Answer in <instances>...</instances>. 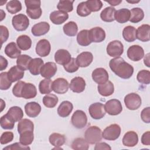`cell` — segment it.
Instances as JSON below:
<instances>
[{
    "mask_svg": "<svg viewBox=\"0 0 150 150\" xmlns=\"http://www.w3.org/2000/svg\"><path fill=\"white\" fill-rule=\"evenodd\" d=\"M109 66L117 76L124 79L130 78L134 73V67L121 57L110 60Z\"/></svg>",
    "mask_w": 150,
    "mask_h": 150,
    "instance_id": "6da1fadb",
    "label": "cell"
},
{
    "mask_svg": "<svg viewBox=\"0 0 150 150\" xmlns=\"http://www.w3.org/2000/svg\"><path fill=\"white\" fill-rule=\"evenodd\" d=\"M12 93L16 97L30 99L36 96L37 90L35 86L32 83L19 81L13 87Z\"/></svg>",
    "mask_w": 150,
    "mask_h": 150,
    "instance_id": "7a4b0ae2",
    "label": "cell"
},
{
    "mask_svg": "<svg viewBox=\"0 0 150 150\" xmlns=\"http://www.w3.org/2000/svg\"><path fill=\"white\" fill-rule=\"evenodd\" d=\"M26 6V13L32 19H39L42 13L40 8L41 2L39 0H26L25 1Z\"/></svg>",
    "mask_w": 150,
    "mask_h": 150,
    "instance_id": "3957f363",
    "label": "cell"
},
{
    "mask_svg": "<svg viewBox=\"0 0 150 150\" xmlns=\"http://www.w3.org/2000/svg\"><path fill=\"white\" fill-rule=\"evenodd\" d=\"M84 138L88 144H96L100 142L103 138L102 131L97 126H90L86 130Z\"/></svg>",
    "mask_w": 150,
    "mask_h": 150,
    "instance_id": "277c9868",
    "label": "cell"
},
{
    "mask_svg": "<svg viewBox=\"0 0 150 150\" xmlns=\"http://www.w3.org/2000/svg\"><path fill=\"white\" fill-rule=\"evenodd\" d=\"M121 127L118 124H112L107 127L102 132V137L108 141H114L121 134Z\"/></svg>",
    "mask_w": 150,
    "mask_h": 150,
    "instance_id": "5b68a950",
    "label": "cell"
},
{
    "mask_svg": "<svg viewBox=\"0 0 150 150\" xmlns=\"http://www.w3.org/2000/svg\"><path fill=\"white\" fill-rule=\"evenodd\" d=\"M12 24L17 31H24L29 25V20L26 15L20 13L15 15L12 19Z\"/></svg>",
    "mask_w": 150,
    "mask_h": 150,
    "instance_id": "8992f818",
    "label": "cell"
},
{
    "mask_svg": "<svg viewBox=\"0 0 150 150\" xmlns=\"http://www.w3.org/2000/svg\"><path fill=\"white\" fill-rule=\"evenodd\" d=\"M71 122L75 128L81 129L87 125V115L83 111L80 110H76L71 116Z\"/></svg>",
    "mask_w": 150,
    "mask_h": 150,
    "instance_id": "52a82bcc",
    "label": "cell"
},
{
    "mask_svg": "<svg viewBox=\"0 0 150 150\" xmlns=\"http://www.w3.org/2000/svg\"><path fill=\"white\" fill-rule=\"evenodd\" d=\"M124 101L126 107L131 110L138 109L142 102L141 97L135 93H131L126 95Z\"/></svg>",
    "mask_w": 150,
    "mask_h": 150,
    "instance_id": "ba28073f",
    "label": "cell"
},
{
    "mask_svg": "<svg viewBox=\"0 0 150 150\" xmlns=\"http://www.w3.org/2000/svg\"><path fill=\"white\" fill-rule=\"evenodd\" d=\"M107 54L113 57H120L124 52V46L122 43L117 40L110 42L107 46Z\"/></svg>",
    "mask_w": 150,
    "mask_h": 150,
    "instance_id": "9c48e42d",
    "label": "cell"
},
{
    "mask_svg": "<svg viewBox=\"0 0 150 150\" xmlns=\"http://www.w3.org/2000/svg\"><path fill=\"white\" fill-rule=\"evenodd\" d=\"M106 112L111 115H117L122 110L121 102L117 99H111L107 101L104 105Z\"/></svg>",
    "mask_w": 150,
    "mask_h": 150,
    "instance_id": "30bf717a",
    "label": "cell"
},
{
    "mask_svg": "<svg viewBox=\"0 0 150 150\" xmlns=\"http://www.w3.org/2000/svg\"><path fill=\"white\" fill-rule=\"evenodd\" d=\"M88 112L90 116L95 120L102 118L106 113L104 105L101 103H95L91 104L88 108Z\"/></svg>",
    "mask_w": 150,
    "mask_h": 150,
    "instance_id": "8fae6325",
    "label": "cell"
},
{
    "mask_svg": "<svg viewBox=\"0 0 150 150\" xmlns=\"http://www.w3.org/2000/svg\"><path fill=\"white\" fill-rule=\"evenodd\" d=\"M128 57L134 62H138L144 56V50L139 45L131 46L127 50Z\"/></svg>",
    "mask_w": 150,
    "mask_h": 150,
    "instance_id": "7c38bea8",
    "label": "cell"
},
{
    "mask_svg": "<svg viewBox=\"0 0 150 150\" xmlns=\"http://www.w3.org/2000/svg\"><path fill=\"white\" fill-rule=\"evenodd\" d=\"M69 87L68 81L64 78H57L52 83V90L57 94L66 93L68 91Z\"/></svg>",
    "mask_w": 150,
    "mask_h": 150,
    "instance_id": "4fadbf2b",
    "label": "cell"
},
{
    "mask_svg": "<svg viewBox=\"0 0 150 150\" xmlns=\"http://www.w3.org/2000/svg\"><path fill=\"white\" fill-rule=\"evenodd\" d=\"M92 79L97 84H103L108 81V73L107 70L102 67L94 69L92 72Z\"/></svg>",
    "mask_w": 150,
    "mask_h": 150,
    "instance_id": "5bb4252c",
    "label": "cell"
},
{
    "mask_svg": "<svg viewBox=\"0 0 150 150\" xmlns=\"http://www.w3.org/2000/svg\"><path fill=\"white\" fill-rule=\"evenodd\" d=\"M51 46L47 39H41L36 44V52L40 57H46L50 53Z\"/></svg>",
    "mask_w": 150,
    "mask_h": 150,
    "instance_id": "9a60e30c",
    "label": "cell"
},
{
    "mask_svg": "<svg viewBox=\"0 0 150 150\" xmlns=\"http://www.w3.org/2000/svg\"><path fill=\"white\" fill-rule=\"evenodd\" d=\"M90 38L91 42L100 43L104 40L105 38V32L100 27H95L89 30Z\"/></svg>",
    "mask_w": 150,
    "mask_h": 150,
    "instance_id": "2e32d148",
    "label": "cell"
},
{
    "mask_svg": "<svg viewBox=\"0 0 150 150\" xmlns=\"http://www.w3.org/2000/svg\"><path fill=\"white\" fill-rule=\"evenodd\" d=\"M57 66L53 62H47L42 67L40 74L45 79H50L53 77L57 71Z\"/></svg>",
    "mask_w": 150,
    "mask_h": 150,
    "instance_id": "e0dca14e",
    "label": "cell"
},
{
    "mask_svg": "<svg viewBox=\"0 0 150 150\" xmlns=\"http://www.w3.org/2000/svg\"><path fill=\"white\" fill-rule=\"evenodd\" d=\"M71 59L70 53L66 49H59L54 54L55 62L59 64L66 65L70 62Z\"/></svg>",
    "mask_w": 150,
    "mask_h": 150,
    "instance_id": "ac0fdd59",
    "label": "cell"
},
{
    "mask_svg": "<svg viewBox=\"0 0 150 150\" xmlns=\"http://www.w3.org/2000/svg\"><path fill=\"white\" fill-rule=\"evenodd\" d=\"M76 60L79 67H86L93 62V56L89 52H83L77 56Z\"/></svg>",
    "mask_w": 150,
    "mask_h": 150,
    "instance_id": "d6986e66",
    "label": "cell"
},
{
    "mask_svg": "<svg viewBox=\"0 0 150 150\" xmlns=\"http://www.w3.org/2000/svg\"><path fill=\"white\" fill-rule=\"evenodd\" d=\"M69 87L74 93H81L85 89L86 81L81 77H75L71 80Z\"/></svg>",
    "mask_w": 150,
    "mask_h": 150,
    "instance_id": "ffe728a7",
    "label": "cell"
},
{
    "mask_svg": "<svg viewBox=\"0 0 150 150\" xmlns=\"http://www.w3.org/2000/svg\"><path fill=\"white\" fill-rule=\"evenodd\" d=\"M136 38L142 42H148L150 40V26L144 24L136 30Z\"/></svg>",
    "mask_w": 150,
    "mask_h": 150,
    "instance_id": "44dd1931",
    "label": "cell"
},
{
    "mask_svg": "<svg viewBox=\"0 0 150 150\" xmlns=\"http://www.w3.org/2000/svg\"><path fill=\"white\" fill-rule=\"evenodd\" d=\"M50 29V25L46 22H40L34 25L31 32L33 35L35 36H40L46 34Z\"/></svg>",
    "mask_w": 150,
    "mask_h": 150,
    "instance_id": "7402d4cb",
    "label": "cell"
},
{
    "mask_svg": "<svg viewBox=\"0 0 150 150\" xmlns=\"http://www.w3.org/2000/svg\"><path fill=\"white\" fill-rule=\"evenodd\" d=\"M26 115L31 118L36 117L41 111V106L36 102H29L25 105Z\"/></svg>",
    "mask_w": 150,
    "mask_h": 150,
    "instance_id": "603a6c76",
    "label": "cell"
},
{
    "mask_svg": "<svg viewBox=\"0 0 150 150\" xmlns=\"http://www.w3.org/2000/svg\"><path fill=\"white\" fill-rule=\"evenodd\" d=\"M138 142V134L133 131H129L125 134L122 138V144L125 146L133 147Z\"/></svg>",
    "mask_w": 150,
    "mask_h": 150,
    "instance_id": "cb8c5ba5",
    "label": "cell"
},
{
    "mask_svg": "<svg viewBox=\"0 0 150 150\" xmlns=\"http://www.w3.org/2000/svg\"><path fill=\"white\" fill-rule=\"evenodd\" d=\"M50 21L55 25H61L67 20L69 15L67 13L60 11H54L50 14Z\"/></svg>",
    "mask_w": 150,
    "mask_h": 150,
    "instance_id": "d4e9b609",
    "label": "cell"
},
{
    "mask_svg": "<svg viewBox=\"0 0 150 150\" xmlns=\"http://www.w3.org/2000/svg\"><path fill=\"white\" fill-rule=\"evenodd\" d=\"M23 76L24 70L19 68L18 66L12 67L8 71V77L12 83L19 81L23 77Z\"/></svg>",
    "mask_w": 150,
    "mask_h": 150,
    "instance_id": "484cf974",
    "label": "cell"
},
{
    "mask_svg": "<svg viewBox=\"0 0 150 150\" xmlns=\"http://www.w3.org/2000/svg\"><path fill=\"white\" fill-rule=\"evenodd\" d=\"M98 91L100 95L104 97H107L112 95L114 91V87L113 83L110 81L98 84L97 86Z\"/></svg>",
    "mask_w": 150,
    "mask_h": 150,
    "instance_id": "4316f807",
    "label": "cell"
},
{
    "mask_svg": "<svg viewBox=\"0 0 150 150\" xmlns=\"http://www.w3.org/2000/svg\"><path fill=\"white\" fill-rule=\"evenodd\" d=\"M4 51L6 55L11 59L18 58L21 54V50L16 44L13 42H10L6 46Z\"/></svg>",
    "mask_w": 150,
    "mask_h": 150,
    "instance_id": "83f0119b",
    "label": "cell"
},
{
    "mask_svg": "<svg viewBox=\"0 0 150 150\" xmlns=\"http://www.w3.org/2000/svg\"><path fill=\"white\" fill-rule=\"evenodd\" d=\"M73 109L72 103L69 101H64L61 103L57 108V113L61 117H67L70 115Z\"/></svg>",
    "mask_w": 150,
    "mask_h": 150,
    "instance_id": "f1b7e54d",
    "label": "cell"
},
{
    "mask_svg": "<svg viewBox=\"0 0 150 150\" xmlns=\"http://www.w3.org/2000/svg\"><path fill=\"white\" fill-rule=\"evenodd\" d=\"M44 65L43 61L40 58H35L33 59L29 66V70L30 73L36 76L40 73V70L42 66Z\"/></svg>",
    "mask_w": 150,
    "mask_h": 150,
    "instance_id": "f546056e",
    "label": "cell"
},
{
    "mask_svg": "<svg viewBox=\"0 0 150 150\" xmlns=\"http://www.w3.org/2000/svg\"><path fill=\"white\" fill-rule=\"evenodd\" d=\"M130 18V11L127 8H122L115 11L114 19L120 23H124L128 22Z\"/></svg>",
    "mask_w": 150,
    "mask_h": 150,
    "instance_id": "4dcf8cb0",
    "label": "cell"
},
{
    "mask_svg": "<svg viewBox=\"0 0 150 150\" xmlns=\"http://www.w3.org/2000/svg\"><path fill=\"white\" fill-rule=\"evenodd\" d=\"M6 114L15 122L20 121L23 117V112L22 108L18 106L11 107Z\"/></svg>",
    "mask_w": 150,
    "mask_h": 150,
    "instance_id": "1f68e13d",
    "label": "cell"
},
{
    "mask_svg": "<svg viewBox=\"0 0 150 150\" xmlns=\"http://www.w3.org/2000/svg\"><path fill=\"white\" fill-rule=\"evenodd\" d=\"M77 42L79 45L82 46H87L91 44L89 30L84 29L80 31L77 36Z\"/></svg>",
    "mask_w": 150,
    "mask_h": 150,
    "instance_id": "d6a6232c",
    "label": "cell"
},
{
    "mask_svg": "<svg viewBox=\"0 0 150 150\" xmlns=\"http://www.w3.org/2000/svg\"><path fill=\"white\" fill-rule=\"evenodd\" d=\"M115 9L112 6H108L104 8L100 13V18L102 21L107 22L114 21Z\"/></svg>",
    "mask_w": 150,
    "mask_h": 150,
    "instance_id": "836d02e7",
    "label": "cell"
},
{
    "mask_svg": "<svg viewBox=\"0 0 150 150\" xmlns=\"http://www.w3.org/2000/svg\"><path fill=\"white\" fill-rule=\"evenodd\" d=\"M16 44L21 50H27L29 49L32 46V40L28 36L22 35L17 38Z\"/></svg>",
    "mask_w": 150,
    "mask_h": 150,
    "instance_id": "e575fe53",
    "label": "cell"
},
{
    "mask_svg": "<svg viewBox=\"0 0 150 150\" xmlns=\"http://www.w3.org/2000/svg\"><path fill=\"white\" fill-rule=\"evenodd\" d=\"M49 140L52 145L55 147H60L66 142L65 136L59 133H53L49 138Z\"/></svg>",
    "mask_w": 150,
    "mask_h": 150,
    "instance_id": "d590c367",
    "label": "cell"
},
{
    "mask_svg": "<svg viewBox=\"0 0 150 150\" xmlns=\"http://www.w3.org/2000/svg\"><path fill=\"white\" fill-rule=\"evenodd\" d=\"M122 36L128 42H132L136 40V29L132 26H127L122 30Z\"/></svg>",
    "mask_w": 150,
    "mask_h": 150,
    "instance_id": "8d00e7d4",
    "label": "cell"
},
{
    "mask_svg": "<svg viewBox=\"0 0 150 150\" xmlns=\"http://www.w3.org/2000/svg\"><path fill=\"white\" fill-rule=\"evenodd\" d=\"M144 17L143 10L140 8H134L130 11L129 21L132 23H138Z\"/></svg>",
    "mask_w": 150,
    "mask_h": 150,
    "instance_id": "74e56055",
    "label": "cell"
},
{
    "mask_svg": "<svg viewBox=\"0 0 150 150\" xmlns=\"http://www.w3.org/2000/svg\"><path fill=\"white\" fill-rule=\"evenodd\" d=\"M34 129V124L32 121L27 118L21 120L18 124V131L19 134L26 131H33Z\"/></svg>",
    "mask_w": 150,
    "mask_h": 150,
    "instance_id": "f35d334b",
    "label": "cell"
},
{
    "mask_svg": "<svg viewBox=\"0 0 150 150\" xmlns=\"http://www.w3.org/2000/svg\"><path fill=\"white\" fill-rule=\"evenodd\" d=\"M52 81L50 79H45L40 81L39 84V90L41 94H49L52 90Z\"/></svg>",
    "mask_w": 150,
    "mask_h": 150,
    "instance_id": "ab89813d",
    "label": "cell"
},
{
    "mask_svg": "<svg viewBox=\"0 0 150 150\" xmlns=\"http://www.w3.org/2000/svg\"><path fill=\"white\" fill-rule=\"evenodd\" d=\"M32 60V57L27 54H22L19 56L16 60L17 66L23 70L29 69V64Z\"/></svg>",
    "mask_w": 150,
    "mask_h": 150,
    "instance_id": "60d3db41",
    "label": "cell"
},
{
    "mask_svg": "<svg viewBox=\"0 0 150 150\" xmlns=\"http://www.w3.org/2000/svg\"><path fill=\"white\" fill-rule=\"evenodd\" d=\"M19 134V141L22 145L28 146L32 143L34 139L33 131H26Z\"/></svg>",
    "mask_w": 150,
    "mask_h": 150,
    "instance_id": "b9f144b4",
    "label": "cell"
},
{
    "mask_svg": "<svg viewBox=\"0 0 150 150\" xmlns=\"http://www.w3.org/2000/svg\"><path fill=\"white\" fill-rule=\"evenodd\" d=\"M64 33L69 36H74L78 31V27L76 22L70 21L63 27Z\"/></svg>",
    "mask_w": 150,
    "mask_h": 150,
    "instance_id": "7bdbcfd3",
    "label": "cell"
},
{
    "mask_svg": "<svg viewBox=\"0 0 150 150\" xmlns=\"http://www.w3.org/2000/svg\"><path fill=\"white\" fill-rule=\"evenodd\" d=\"M71 147L76 150H87L89 148V145L85 139L77 138L73 141Z\"/></svg>",
    "mask_w": 150,
    "mask_h": 150,
    "instance_id": "ee69618b",
    "label": "cell"
},
{
    "mask_svg": "<svg viewBox=\"0 0 150 150\" xmlns=\"http://www.w3.org/2000/svg\"><path fill=\"white\" fill-rule=\"evenodd\" d=\"M58 97L53 94H47L43 98V103L47 108H53L57 104Z\"/></svg>",
    "mask_w": 150,
    "mask_h": 150,
    "instance_id": "f6af8a7d",
    "label": "cell"
},
{
    "mask_svg": "<svg viewBox=\"0 0 150 150\" xmlns=\"http://www.w3.org/2000/svg\"><path fill=\"white\" fill-rule=\"evenodd\" d=\"M6 8L9 13L11 14H15L21 11L22 4L19 1L12 0L7 3Z\"/></svg>",
    "mask_w": 150,
    "mask_h": 150,
    "instance_id": "bcb514c9",
    "label": "cell"
},
{
    "mask_svg": "<svg viewBox=\"0 0 150 150\" xmlns=\"http://www.w3.org/2000/svg\"><path fill=\"white\" fill-rule=\"evenodd\" d=\"M73 2L74 1H60L57 5V8L59 9V11L63 12H70L73 9Z\"/></svg>",
    "mask_w": 150,
    "mask_h": 150,
    "instance_id": "7dc6e473",
    "label": "cell"
},
{
    "mask_svg": "<svg viewBox=\"0 0 150 150\" xmlns=\"http://www.w3.org/2000/svg\"><path fill=\"white\" fill-rule=\"evenodd\" d=\"M15 121H13L6 114L1 117L0 120L1 127L5 129H12L14 127Z\"/></svg>",
    "mask_w": 150,
    "mask_h": 150,
    "instance_id": "c3c4849f",
    "label": "cell"
},
{
    "mask_svg": "<svg viewBox=\"0 0 150 150\" xmlns=\"http://www.w3.org/2000/svg\"><path fill=\"white\" fill-rule=\"evenodd\" d=\"M137 79L141 84H149L150 83V71L147 70L139 71L137 74Z\"/></svg>",
    "mask_w": 150,
    "mask_h": 150,
    "instance_id": "681fc988",
    "label": "cell"
},
{
    "mask_svg": "<svg viewBox=\"0 0 150 150\" xmlns=\"http://www.w3.org/2000/svg\"><path fill=\"white\" fill-rule=\"evenodd\" d=\"M11 85L12 82L8 77V72H2L0 74V89L6 90L11 87Z\"/></svg>",
    "mask_w": 150,
    "mask_h": 150,
    "instance_id": "f907efd6",
    "label": "cell"
},
{
    "mask_svg": "<svg viewBox=\"0 0 150 150\" xmlns=\"http://www.w3.org/2000/svg\"><path fill=\"white\" fill-rule=\"evenodd\" d=\"M86 2L91 12H97L103 6V3L100 0H88Z\"/></svg>",
    "mask_w": 150,
    "mask_h": 150,
    "instance_id": "816d5d0a",
    "label": "cell"
},
{
    "mask_svg": "<svg viewBox=\"0 0 150 150\" xmlns=\"http://www.w3.org/2000/svg\"><path fill=\"white\" fill-rule=\"evenodd\" d=\"M91 12L87 7L86 2H81L77 5V13L78 15L82 17H85L90 15Z\"/></svg>",
    "mask_w": 150,
    "mask_h": 150,
    "instance_id": "f5cc1de1",
    "label": "cell"
},
{
    "mask_svg": "<svg viewBox=\"0 0 150 150\" xmlns=\"http://www.w3.org/2000/svg\"><path fill=\"white\" fill-rule=\"evenodd\" d=\"M64 70L69 73H74L79 69V66L77 64L75 58L72 57L70 62L63 66Z\"/></svg>",
    "mask_w": 150,
    "mask_h": 150,
    "instance_id": "db71d44e",
    "label": "cell"
},
{
    "mask_svg": "<svg viewBox=\"0 0 150 150\" xmlns=\"http://www.w3.org/2000/svg\"><path fill=\"white\" fill-rule=\"evenodd\" d=\"M13 134L11 131L4 132L2 134L1 136L0 142L2 145L6 144L11 142L13 139Z\"/></svg>",
    "mask_w": 150,
    "mask_h": 150,
    "instance_id": "11a10c76",
    "label": "cell"
},
{
    "mask_svg": "<svg viewBox=\"0 0 150 150\" xmlns=\"http://www.w3.org/2000/svg\"><path fill=\"white\" fill-rule=\"evenodd\" d=\"M30 149L28 146L22 145L21 142H15L3 148V150H28Z\"/></svg>",
    "mask_w": 150,
    "mask_h": 150,
    "instance_id": "9f6ffc18",
    "label": "cell"
},
{
    "mask_svg": "<svg viewBox=\"0 0 150 150\" xmlns=\"http://www.w3.org/2000/svg\"><path fill=\"white\" fill-rule=\"evenodd\" d=\"M142 120L146 123L150 122V108L149 107L144 108L141 113Z\"/></svg>",
    "mask_w": 150,
    "mask_h": 150,
    "instance_id": "6f0895ef",
    "label": "cell"
},
{
    "mask_svg": "<svg viewBox=\"0 0 150 150\" xmlns=\"http://www.w3.org/2000/svg\"><path fill=\"white\" fill-rule=\"evenodd\" d=\"M1 30V41L2 45L6 42L9 37V31L8 28L3 25L0 26Z\"/></svg>",
    "mask_w": 150,
    "mask_h": 150,
    "instance_id": "680465c9",
    "label": "cell"
},
{
    "mask_svg": "<svg viewBox=\"0 0 150 150\" xmlns=\"http://www.w3.org/2000/svg\"><path fill=\"white\" fill-rule=\"evenodd\" d=\"M141 142L143 145H150V132L149 131L144 132L141 137Z\"/></svg>",
    "mask_w": 150,
    "mask_h": 150,
    "instance_id": "91938a15",
    "label": "cell"
},
{
    "mask_svg": "<svg viewBox=\"0 0 150 150\" xmlns=\"http://www.w3.org/2000/svg\"><path fill=\"white\" fill-rule=\"evenodd\" d=\"M95 150H100V149H107V150H110L111 149V148L110 146L107 144L105 142H97L96 143L95 147H94Z\"/></svg>",
    "mask_w": 150,
    "mask_h": 150,
    "instance_id": "94428289",
    "label": "cell"
},
{
    "mask_svg": "<svg viewBox=\"0 0 150 150\" xmlns=\"http://www.w3.org/2000/svg\"><path fill=\"white\" fill-rule=\"evenodd\" d=\"M8 66V61L2 56H1L0 60V70H5Z\"/></svg>",
    "mask_w": 150,
    "mask_h": 150,
    "instance_id": "6125c7cd",
    "label": "cell"
},
{
    "mask_svg": "<svg viewBox=\"0 0 150 150\" xmlns=\"http://www.w3.org/2000/svg\"><path fill=\"white\" fill-rule=\"evenodd\" d=\"M144 64L148 67H149L150 65H149V54L148 53L145 55L144 59Z\"/></svg>",
    "mask_w": 150,
    "mask_h": 150,
    "instance_id": "be15d7a7",
    "label": "cell"
},
{
    "mask_svg": "<svg viewBox=\"0 0 150 150\" xmlns=\"http://www.w3.org/2000/svg\"><path fill=\"white\" fill-rule=\"evenodd\" d=\"M107 2H108V4H110L111 6H116L119 5L122 1L121 0H112L111 1H106Z\"/></svg>",
    "mask_w": 150,
    "mask_h": 150,
    "instance_id": "e7e4bbea",
    "label": "cell"
},
{
    "mask_svg": "<svg viewBox=\"0 0 150 150\" xmlns=\"http://www.w3.org/2000/svg\"><path fill=\"white\" fill-rule=\"evenodd\" d=\"M128 2H129V3H138V2H139V1H128Z\"/></svg>",
    "mask_w": 150,
    "mask_h": 150,
    "instance_id": "03108f58",
    "label": "cell"
}]
</instances>
